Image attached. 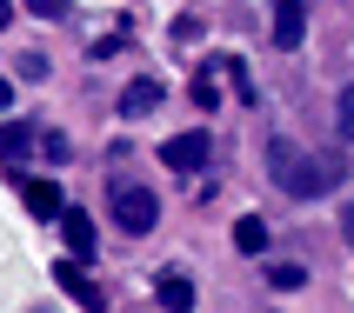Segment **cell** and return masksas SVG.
<instances>
[{
	"label": "cell",
	"mask_w": 354,
	"mask_h": 313,
	"mask_svg": "<svg viewBox=\"0 0 354 313\" xmlns=\"http://www.w3.org/2000/svg\"><path fill=\"white\" fill-rule=\"evenodd\" d=\"M268 174L281 180L288 200H328L341 187V154H315V147H295V140H274L268 147Z\"/></svg>",
	"instance_id": "6da1fadb"
},
{
	"label": "cell",
	"mask_w": 354,
	"mask_h": 313,
	"mask_svg": "<svg viewBox=\"0 0 354 313\" xmlns=\"http://www.w3.org/2000/svg\"><path fill=\"white\" fill-rule=\"evenodd\" d=\"M154 220H160V200L147 187H120L114 194V227L120 234H154Z\"/></svg>",
	"instance_id": "7a4b0ae2"
},
{
	"label": "cell",
	"mask_w": 354,
	"mask_h": 313,
	"mask_svg": "<svg viewBox=\"0 0 354 313\" xmlns=\"http://www.w3.org/2000/svg\"><path fill=\"white\" fill-rule=\"evenodd\" d=\"M207 147H214V140L201 134V127H187V134H174L160 147V160H167L174 174H201V167H207Z\"/></svg>",
	"instance_id": "3957f363"
},
{
	"label": "cell",
	"mask_w": 354,
	"mask_h": 313,
	"mask_svg": "<svg viewBox=\"0 0 354 313\" xmlns=\"http://www.w3.org/2000/svg\"><path fill=\"white\" fill-rule=\"evenodd\" d=\"M301 40H308V0H274V47L295 54Z\"/></svg>",
	"instance_id": "277c9868"
},
{
	"label": "cell",
	"mask_w": 354,
	"mask_h": 313,
	"mask_svg": "<svg viewBox=\"0 0 354 313\" xmlns=\"http://www.w3.org/2000/svg\"><path fill=\"white\" fill-rule=\"evenodd\" d=\"M20 200H27L34 220H60V214H67V194H60L54 180H20Z\"/></svg>",
	"instance_id": "5b68a950"
},
{
	"label": "cell",
	"mask_w": 354,
	"mask_h": 313,
	"mask_svg": "<svg viewBox=\"0 0 354 313\" xmlns=\"http://www.w3.org/2000/svg\"><path fill=\"white\" fill-rule=\"evenodd\" d=\"M60 240H67V254H74V267H80V260H94V214H80V207H67V214H60Z\"/></svg>",
	"instance_id": "8992f818"
},
{
	"label": "cell",
	"mask_w": 354,
	"mask_h": 313,
	"mask_svg": "<svg viewBox=\"0 0 354 313\" xmlns=\"http://www.w3.org/2000/svg\"><path fill=\"white\" fill-rule=\"evenodd\" d=\"M160 100H167V87H160V80H127V87H120V114L140 120V114H154Z\"/></svg>",
	"instance_id": "52a82bcc"
},
{
	"label": "cell",
	"mask_w": 354,
	"mask_h": 313,
	"mask_svg": "<svg viewBox=\"0 0 354 313\" xmlns=\"http://www.w3.org/2000/svg\"><path fill=\"white\" fill-rule=\"evenodd\" d=\"M54 280H60V287H67V294L80 300V307H100V287H94L87 274H80L74 260H60V267H54Z\"/></svg>",
	"instance_id": "ba28073f"
},
{
	"label": "cell",
	"mask_w": 354,
	"mask_h": 313,
	"mask_svg": "<svg viewBox=\"0 0 354 313\" xmlns=\"http://www.w3.org/2000/svg\"><path fill=\"white\" fill-rule=\"evenodd\" d=\"M234 247H241V254H268V220H261V214H241L234 220Z\"/></svg>",
	"instance_id": "9c48e42d"
},
{
	"label": "cell",
	"mask_w": 354,
	"mask_h": 313,
	"mask_svg": "<svg viewBox=\"0 0 354 313\" xmlns=\"http://www.w3.org/2000/svg\"><path fill=\"white\" fill-rule=\"evenodd\" d=\"M34 127H27V120H7V127H0V160H20V154H34Z\"/></svg>",
	"instance_id": "30bf717a"
},
{
	"label": "cell",
	"mask_w": 354,
	"mask_h": 313,
	"mask_svg": "<svg viewBox=\"0 0 354 313\" xmlns=\"http://www.w3.org/2000/svg\"><path fill=\"white\" fill-rule=\"evenodd\" d=\"M160 307L187 313V307H194V280H187V274H160Z\"/></svg>",
	"instance_id": "8fae6325"
},
{
	"label": "cell",
	"mask_w": 354,
	"mask_h": 313,
	"mask_svg": "<svg viewBox=\"0 0 354 313\" xmlns=\"http://www.w3.org/2000/svg\"><path fill=\"white\" fill-rule=\"evenodd\" d=\"M301 280H308V267H301V260H268V287H274V294H295Z\"/></svg>",
	"instance_id": "7c38bea8"
},
{
	"label": "cell",
	"mask_w": 354,
	"mask_h": 313,
	"mask_svg": "<svg viewBox=\"0 0 354 313\" xmlns=\"http://www.w3.org/2000/svg\"><path fill=\"white\" fill-rule=\"evenodd\" d=\"M34 147H40L47 160H54V167H60V160H74V147H67V134H40Z\"/></svg>",
	"instance_id": "4fadbf2b"
},
{
	"label": "cell",
	"mask_w": 354,
	"mask_h": 313,
	"mask_svg": "<svg viewBox=\"0 0 354 313\" xmlns=\"http://www.w3.org/2000/svg\"><path fill=\"white\" fill-rule=\"evenodd\" d=\"M335 127H341V134H348V140H354V87H348V94H341V100H335Z\"/></svg>",
	"instance_id": "5bb4252c"
},
{
	"label": "cell",
	"mask_w": 354,
	"mask_h": 313,
	"mask_svg": "<svg viewBox=\"0 0 354 313\" xmlns=\"http://www.w3.org/2000/svg\"><path fill=\"white\" fill-rule=\"evenodd\" d=\"M20 7H27V14H40V20H60V14H67V0H20Z\"/></svg>",
	"instance_id": "9a60e30c"
},
{
	"label": "cell",
	"mask_w": 354,
	"mask_h": 313,
	"mask_svg": "<svg viewBox=\"0 0 354 313\" xmlns=\"http://www.w3.org/2000/svg\"><path fill=\"white\" fill-rule=\"evenodd\" d=\"M227 80H234V94H241V100H261L254 87H248V67H241V60H227Z\"/></svg>",
	"instance_id": "2e32d148"
},
{
	"label": "cell",
	"mask_w": 354,
	"mask_h": 313,
	"mask_svg": "<svg viewBox=\"0 0 354 313\" xmlns=\"http://www.w3.org/2000/svg\"><path fill=\"white\" fill-rule=\"evenodd\" d=\"M194 100H201V107H214V100H221V94H214V74H207V67H201V80H194Z\"/></svg>",
	"instance_id": "e0dca14e"
},
{
	"label": "cell",
	"mask_w": 354,
	"mask_h": 313,
	"mask_svg": "<svg viewBox=\"0 0 354 313\" xmlns=\"http://www.w3.org/2000/svg\"><path fill=\"white\" fill-rule=\"evenodd\" d=\"M7 107H14V87H7V80H0V114H7Z\"/></svg>",
	"instance_id": "ac0fdd59"
},
{
	"label": "cell",
	"mask_w": 354,
	"mask_h": 313,
	"mask_svg": "<svg viewBox=\"0 0 354 313\" xmlns=\"http://www.w3.org/2000/svg\"><path fill=\"white\" fill-rule=\"evenodd\" d=\"M7 20H14V0H0V27H7Z\"/></svg>",
	"instance_id": "d6986e66"
},
{
	"label": "cell",
	"mask_w": 354,
	"mask_h": 313,
	"mask_svg": "<svg viewBox=\"0 0 354 313\" xmlns=\"http://www.w3.org/2000/svg\"><path fill=\"white\" fill-rule=\"evenodd\" d=\"M348 240H354V207H348Z\"/></svg>",
	"instance_id": "ffe728a7"
},
{
	"label": "cell",
	"mask_w": 354,
	"mask_h": 313,
	"mask_svg": "<svg viewBox=\"0 0 354 313\" xmlns=\"http://www.w3.org/2000/svg\"><path fill=\"white\" fill-rule=\"evenodd\" d=\"M268 313H281V307H268Z\"/></svg>",
	"instance_id": "44dd1931"
}]
</instances>
